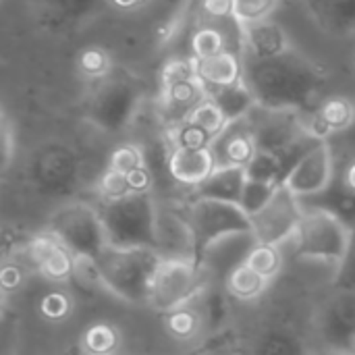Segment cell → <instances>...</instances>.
<instances>
[{"label":"cell","instance_id":"6da1fadb","mask_svg":"<svg viewBox=\"0 0 355 355\" xmlns=\"http://www.w3.org/2000/svg\"><path fill=\"white\" fill-rule=\"evenodd\" d=\"M243 81L260 108L308 114L327 98L329 73L316 60L289 48L262 60L243 58Z\"/></svg>","mask_w":355,"mask_h":355},{"label":"cell","instance_id":"7a4b0ae2","mask_svg":"<svg viewBox=\"0 0 355 355\" xmlns=\"http://www.w3.org/2000/svg\"><path fill=\"white\" fill-rule=\"evenodd\" d=\"M160 260L162 258L152 248L106 245L94 260V270L100 285L119 300L148 306L150 285Z\"/></svg>","mask_w":355,"mask_h":355},{"label":"cell","instance_id":"3957f363","mask_svg":"<svg viewBox=\"0 0 355 355\" xmlns=\"http://www.w3.org/2000/svg\"><path fill=\"white\" fill-rule=\"evenodd\" d=\"M100 216L108 245L114 248H156L158 202L152 193H131L102 202Z\"/></svg>","mask_w":355,"mask_h":355},{"label":"cell","instance_id":"277c9868","mask_svg":"<svg viewBox=\"0 0 355 355\" xmlns=\"http://www.w3.org/2000/svg\"><path fill=\"white\" fill-rule=\"evenodd\" d=\"M141 104L139 83L125 73H108L102 81L94 83L85 114L92 125L104 133H123L131 127Z\"/></svg>","mask_w":355,"mask_h":355},{"label":"cell","instance_id":"5b68a950","mask_svg":"<svg viewBox=\"0 0 355 355\" xmlns=\"http://www.w3.org/2000/svg\"><path fill=\"white\" fill-rule=\"evenodd\" d=\"M48 233H52L75 258L94 262L108 245L100 208L85 202H67L58 206L48 218Z\"/></svg>","mask_w":355,"mask_h":355},{"label":"cell","instance_id":"8992f818","mask_svg":"<svg viewBox=\"0 0 355 355\" xmlns=\"http://www.w3.org/2000/svg\"><path fill=\"white\" fill-rule=\"evenodd\" d=\"M208 283L198 260H160L150 285L148 306L168 314L196 302L208 289Z\"/></svg>","mask_w":355,"mask_h":355},{"label":"cell","instance_id":"52a82bcc","mask_svg":"<svg viewBox=\"0 0 355 355\" xmlns=\"http://www.w3.org/2000/svg\"><path fill=\"white\" fill-rule=\"evenodd\" d=\"M291 241L300 258L333 262L337 266L345 254L349 229L322 210L304 208V218Z\"/></svg>","mask_w":355,"mask_h":355},{"label":"cell","instance_id":"ba28073f","mask_svg":"<svg viewBox=\"0 0 355 355\" xmlns=\"http://www.w3.org/2000/svg\"><path fill=\"white\" fill-rule=\"evenodd\" d=\"M206 89L198 77L196 60H173L164 69L160 114L168 129L181 125L206 100Z\"/></svg>","mask_w":355,"mask_h":355},{"label":"cell","instance_id":"9c48e42d","mask_svg":"<svg viewBox=\"0 0 355 355\" xmlns=\"http://www.w3.org/2000/svg\"><path fill=\"white\" fill-rule=\"evenodd\" d=\"M189 227L196 237L198 258L200 254L214 241L239 233L250 231V216L241 210L239 204L216 202V200H191L185 210Z\"/></svg>","mask_w":355,"mask_h":355},{"label":"cell","instance_id":"30bf717a","mask_svg":"<svg viewBox=\"0 0 355 355\" xmlns=\"http://www.w3.org/2000/svg\"><path fill=\"white\" fill-rule=\"evenodd\" d=\"M302 218V200L287 185H281L275 198L258 214L250 218V225L258 243L283 245L285 241H291L295 237Z\"/></svg>","mask_w":355,"mask_h":355},{"label":"cell","instance_id":"8fae6325","mask_svg":"<svg viewBox=\"0 0 355 355\" xmlns=\"http://www.w3.org/2000/svg\"><path fill=\"white\" fill-rule=\"evenodd\" d=\"M320 347L355 355V291H339L322 302L316 314Z\"/></svg>","mask_w":355,"mask_h":355},{"label":"cell","instance_id":"7c38bea8","mask_svg":"<svg viewBox=\"0 0 355 355\" xmlns=\"http://www.w3.org/2000/svg\"><path fill=\"white\" fill-rule=\"evenodd\" d=\"M337 177V158L329 141H318L293 166L283 185H287L300 200L324 191Z\"/></svg>","mask_w":355,"mask_h":355},{"label":"cell","instance_id":"4fadbf2b","mask_svg":"<svg viewBox=\"0 0 355 355\" xmlns=\"http://www.w3.org/2000/svg\"><path fill=\"white\" fill-rule=\"evenodd\" d=\"M250 123L256 135L258 150H266V152L285 150L310 135L304 123V114L297 112L264 110L256 106L250 112Z\"/></svg>","mask_w":355,"mask_h":355},{"label":"cell","instance_id":"5bb4252c","mask_svg":"<svg viewBox=\"0 0 355 355\" xmlns=\"http://www.w3.org/2000/svg\"><path fill=\"white\" fill-rule=\"evenodd\" d=\"M25 258L33 272L56 285L71 281L79 264L77 258L48 231L31 237L25 243Z\"/></svg>","mask_w":355,"mask_h":355},{"label":"cell","instance_id":"9a60e30c","mask_svg":"<svg viewBox=\"0 0 355 355\" xmlns=\"http://www.w3.org/2000/svg\"><path fill=\"white\" fill-rule=\"evenodd\" d=\"M258 239L256 235L250 231H239L233 235H227L214 243H210L198 258L202 270L206 272L208 281H218L220 285H225V281L229 279V275L239 268L241 264H245L248 256L252 254V250L256 248Z\"/></svg>","mask_w":355,"mask_h":355},{"label":"cell","instance_id":"2e32d148","mask_svg":"<svg viewBox=\"0 0 355 355\" xmlns=\"http://www.w3.org/2000/svg\"><path fill=\"white\" fill-rule=\"evenodd\" d=\"M162 260H198L196 237L189 227V220L183 214L158 206L156 223V248Z\"/></svg>","mask_w":355,"mask_h":355},{"label":"cell","instance_id":"e0dca14e","mask_svg":"<svg viewBox=\"0 0 355 355\" xmlns=\"http://www.w3.org/2000/svg\"><path fill=\"white\" fill-rule=\"evenodd\" d=\"M210 150H212L216 168H225V166L248 168L254 156L258 154V144H256L250 116L227 123V127L212 141Z\"/></svg>","mask_w":355,"mask_h":355},{"label":"cell","instance_id":"ac0fdd59","mask_svg":"<svg viewBox=\"0 0 355 355\" xmlns=\"http://www.w3.org/2000/svg\"><path fill=\"white\" fill-rule=\"evenodd\" d=\"M35 15L50 31H71L108 6V0H33Z\"/></svg>","mask_w":355,"mask_h":355},{"label":"cell","instance_id":"d6986e66","mask_svg":"<svg viewBox=\"0 0 355 355\" xmlns=\"http://www.w3.org/2000/svg\"><path fill=\"white\" fill-rule=\"evenodd\" d=\"M355 121V102L347 96H327L312 112L304 114L310 135L320 141H331L352 127Z\"/></svg>","mask_w":355,"mask_h":355},{"label":"cell","instance_id":"ffe728a7","mask_svg":"<svg viewBox=\"0 0 355 355\" xmlns=\"http://www.w3.org/2000/svg\"><path fill=\"white\" fill-rule=\"evenodd\" d=\"M216 171L210 148H171L166 173L179 185L196 189Z\"/></svg>","mask_w":355,"mask_h":355},{"label":"cell","instance_id":"44dd1931","mask_svg":"<svg viewBox=\"0 0 355 355\" xmlns=\"http://www.w3.org/2000/svg\"><path fill=\"white\" fill-rule=\"evenodd\" d=\"M310 19L333 37L355 33V0H304Z\"/></svg>","mask_w":355,"mask_h":355},{"label":"cell","instance_id":"7402d4cb","mask_svg":"<svg viewBox=\"0 0 355 355\" xmlns=\"http://www.w3.org/2000/svg\"><path fill=\"white\" fill-rule=\"evenodd\" d=\"M193 60H196V71L206 94L218 87L233 85L243 79V60L229 48L218 54H212L206 58H193Z\"/></svg>","mask_w":355,"mask_h":355},{"label":"cell","instance_id":"603a6c76","mask_svg":"<svg viewBox=\"0 0 355 355\" xmlns=\"http://www.w3.org/2000/svg\"><path fill=\"white\" fill-rule=\"evenodd\" d=\"M302 206L310 210H322L343 223L349 231L355 229V191L349 189L339 177H335L324 191L312 198H304Z\"/></svg>","mask_w":355,"mask_h":355},{"label":"cell","instance_id":"cb8c5ba5","mask_svg":"<svg viewBox=\"0 0 355 355\" xmlns=\"http://www.w3.org/2000/svg\"><path fill=\"white\" fill-rule=\"evenodd\" d=\"M293 48L287 31L275 21H264L243 29V50L248 60H262Z\"/></svg>","mask_w":355,"mask_h":355},{"label":"cell","instance_id":"d4e9b609","mask_svg":"<svg viewBox=\"0 0 355 355\" xmlns=\"http://www.w3.org/2000/svg\"><path fill=\"white\" fill-rule=\"evenodd\" d=\"M248 183V171L239 166L216 168L202 185L191 189V200H216L239 204L243 187Z\"/></svg>","mask_w":355,"mask_h":355},{"label":"cell","instance_id":"484cf974","mask_svg":"<svg viewBox=\"0 0 355 355\" xmlns=\"http://www.w3.org/2000/svg\"><path fill=\"white\" fill-rule=\"evenodd\" d=\"M206 96L218 106V110L225 114L227 123H233V121L250 116V112L258 106L254 94L250 92V87L245 85L243 79L233 83V85L212 89Z\"/></svg>","mask_w":355,"mask_h":355},{"label":"cell","instance_id":"4316f807","mask_svg":"<svg viewBox=\"0 0 355 355\" xmlns=\"http://www.w3.org/2000/svg\"><path fill=\"white\" fill-rule=\"evenodd\" d=\"M248 355H312V352L293 331L275 327L254 339Z\"/></svg>","mask_w":355,"mask_h":355},{"label":"cell","instance_id":"83f0119b","mask_svg":"<svg viewBox=\"0 0 355 355\" xmlns=\"http://www.w3.org/2000/svg\"><path fill=\"white\" fill-rule=\"evenodd\" d=\"M196 302H191L179 310H173L168 314H162L164 316V329L175 341H181V343L193 341L204 331L208 320H206L202 306H196Z\"/></svg>","mask_w":355,"mask_h":355},{"label":"cell","instance_id":"f1b7e54d","mask_svg":"<svg viewBox=\"0 0 355 355\" xmlns=\"http://www.w3.org/2000/svg\"><path fill=\"white\" fill-rule=\"evenodd\" d=\"M272 281H268L266 277H262L260 272H256L252 266L241 264L239 268H235L229 279L225 281V291L237 300V302H254L258 297H262Z\"/></svg>","mask_w":355,"mask_h":355},{"label":"cell","instance_id":"f546056e","mask_svg":"<svg viewBox=\"0 0 355 355\" xmlns=\"http://www.w3.org/2000/svg\"><path fill=\"white\" fill-rule=\"evenodd\" d=\"M121 345V331L110 322H92L81 333V352L85 355H116Z\"/></svg>","mask_w":355,"mask_h":355},{"label":"cell","instance_id":"4dcf8cb0","mask_svg":"<svg viewBox=\"0 0 355 355\" xmlns=\"http://www.w3.org/2000/svg\"><path fill=\"white\" fill-rule=\"evenodd\" d=\"M277 6H279V0H233L231 17L237 21L241 29H245V27L270 21Z\"/></svg>","mask_w":355,"mask_h":355},{"label":"cell","instance_id":"1f68e13d","mask_svg":"<svg viewBox=\"0 0 355 355\" xmlns=\"http://www.w3.org/2000/svg\"><path fill=\"white\" fill-rule=\"evenodd\" d=\"M245 264L252 266L262 277H266L268 281H275L283 272V268H285V256L281 252V245L256 243V248L248 256Z\"/></svg>","mask_w":355,"mask_h":355},{"label":"cell","instance_id":"d6a6232c","mask_svg":"<svg viewBox=\"0 0 355 355\" xmlns=\"http://www.w3.org/2000/svg\"><path fill=\"white\" fill-rule=\"evenodd\" d=\"M281 185H275V183H266V181H258V179H250L248 177V183L243 187V193H241V200H239V206L241 210L252 218L254 214H258L277 193Z\"/></svg>","mask_w":355,"mask_h":355},{"label":"cell","instance_id":"836d02e7","mask_svg":"<svg viewBox=\"0 0 355 355\" xmlns=\"http://www.w3.org/2000/svg\"><path fill=\"white\" fill-rule=\"evenodd\" d=\"M168 141L171 148H210L214 137L187 119L181 125L168 129Z\"/></svg>","mask_w":355,"mask_h":355},{"label":"cell","instance_id":"e575fe53","mask_svg":"<svg viewBox=\"0 0 355 355\" xmlns=\"http://www.w3.org/2000/svg\"><path fill=\"white\" fill-rule=\"evenodd\" d=\"M40 314L48 320V322H62L71 316L73 312V300L69 297V293L64 291H48L42 300H40Z\"/></svg>","mask_w":355,"mask_h":355},{"label":"cell","instance_id":"d590c367","mask_svg":"<svg viewBox=\"0 0 355 355\" xmlns=\"http://www.w3.org/2000/svg\"><path fill=\"white\" fill-rule=\"evenodd\" d=\"M333 289L339 291H355V229L349 231V241L343 258L339 260L333 277Z\"/></svg>","mask_w":355,"mask_h":355},{"label":"cell","instance_id":"8d00e7d4","mask_svg":"<svg viewBox=\"0 0 355 355\" xmlns=\"http://www.w3.org/2000/svg\"><path fill=\"white\" fill-rule=\"evenodd\" d=\"M191 48H193V58H206V56H212V54L227 50V44H225V37L218 29L202 27L196 31V35L191 40Z\"/></svg>","mask_w":355,"mask_h":355},{"label":"cell","instance_id":"74e56055","mask_svg":"<svg viewBox=\"0 0 355 355\" xmlns=\"http://www.w3.org/2000/svg\"><path fill=\"white\" fill-rule=\"evenodd\" d=\"M83 75L87 79H92L94 83L102 81L108 73H112L110 64H108V58L102 50H87L83 56H81V62H79Z\"/></svg>","mask_w":355,"mask_h":355},{"label":"cell","instance_id":"f35d334b","mask_svg":"<svg viewBox=\"0 0 355 355\" xmlns=\"http://www.w3.org/2000/svg\"><path fill=\"white\" fill-rule=\"evenodd\" d=\"M329 144H331V148H333V152H335L337 162H343V160L355 158V121L352 123L349 129H345L341 135L333 137Z\"/></svg>","mask_w":355,"mask_h":355},{"label":"cell","instance_id":"ab89813d","mask_svg":"<svg viewBox=\"0 0 355 355\" xmlns=\"http://www.w3.org/2000/svg\"><path fill=\"white\" fill-rule=\"evenodd\" d=\"M0 137H2V171L6 173L10 162H12V156H15V146H17V139H15V129H12V123L8 121L6 114H2V125H0Z\"/></svg>","mask_w":355,"mask_h":355},{"label":"cell","instance_id":"60d3db41","mask_svg":"<svg viewBox=\"0 0 355 355\" xmlns=\"http://www.w3.org/2000/svg\"><path fill=\"white\" fill-rule=\"evenodd\" d=\"M337 177L355 191V158L349 160H343V162H337Z\"/></svg>","mask_w":355,"mask_h":355},{"label":"cell","instance_id":"b9f144b4","mask_svg":"<svg viewBox=\"0 0 355 355\" xmlns=\"http://www.w3.org/2000/svg\"><path fill=\"white\" fill-rule=\"evenodd\" d=\"M150 0H108V4H112L116 10H123V12H133L141 6H146Z\"/></svg>","mask_w":355,"mask_h":355},{"label":"cell","instance_id":"7bdbcfd3","mask_svg":"<svg viewBox=\"0 0 355 355\" xmlns=\"http://www.w3.org/2000/svg\"><path fill=\"white\" fill-rule=\"evenodd\" d=\"M312 355H352V354L337 352V349H329V347H318L316 352H312Z\"/></svg>","mask_w":355,"mask_h":355},{"label":"cell","instance_id":"ee69618b","mask_svg":"<svg viewBox=\"0 0 355 355\" xmlns=\"http://www.w3.org/2000/svg\"><path fill=\"white\" fill-rule=\"evenodd\" d=\"M204 355H235L233 352H227V349H212V352H208V354Z\"/></svg>","mask_w":355,"mask_h":355}]
</instances>
